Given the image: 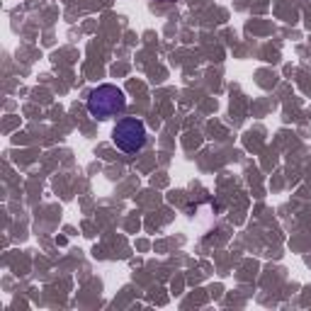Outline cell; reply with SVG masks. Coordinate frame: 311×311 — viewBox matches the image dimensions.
Instances as JSON below:
<instances>
[{"label": "cell", "instance_id": "6da1fadb", "mask_svg": "<svg viewBox=\"0 0 311 311\" xmlns=\"http://www.w3.org/2000/svg\"><path fill=\"white\" fill-rule=\"evenodd\" d=\"M88 112H90V117L95 119H109V117H117V114H122L126 107V95L122 88H117V85H112V83H105V85H97L90 90L88 95Z\"/></svg>", "mask_w": 311, "mask_h": 311}, {"label": "cell", "instance_id": "7a4b0ae2", "mask_svg": "<svg viewBox=\"0 0 311 311\" xmlns=\"http://www.w3.org/2000/svg\"><path fill=\"white\" fill-rule=\"evenodd\" d=\"M112 141L124 153H139L146 146V126L136 117H124L112 129Z\"/></svg>", "mask_w": 311, "mask_h": 311}]
</instances>
